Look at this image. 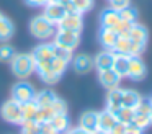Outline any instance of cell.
<instances>
[{"label":"cell","mask_w":152,"mask_h":134,"mask_svg":"<svg viewBox=\"0 0 152 134\" xmlns=\"http://www.w3.org/2000/svg\"><path fill=\"white\" fill-rule=\"evenodd\" d=\"M39 126H41V134H59L53 126H51V123H41Z\"/></svg>","instance_id":"36"},{"label":"cell","mask_w":152,"mask_h":134,"mask_svg":"<svg viewBox=\"0 0 152 134\" xmlns=\"http://www.w3.org/2000/svg\"><path fill=\"white\" fill-rule=\"evenodd\" d=\"M124 134H142V131L137 129V127H134L132 124H128V127H126Z\"/></svg>","instance_id":"38"},{"label":"cell","mask_w":152,"mask_h":134,"mask_svg":"<svg viewBox=\"0 0 152 134\" xmlns=\"http://www.w3.org/2000/svg\"><path fill=\"white\" fill-rule=\"evenodd\" d=\"M115 116H116V119H118L119 123H123V124H126V126H128V124L132 123V118H134V110H132V108L121 106L115 113Z\"/></svg>","instance_id":"27"},{"label":"cell","mask_w":152,"mask_h":134,"mask_svg":"<svg viewBox=\"0 0 152 134\" xmlns=\"http://www.w3.org/2000/svg\"><path fill=\"white\" fill-rule=\"evenodd\" d=\"M93 8V0H70L66 5V12H77L80 15Z\"/></svg>","instance_id":"21"},{"label":"cell","mask_w":152,"mask_h":134,"mask_svg":"<svg viewBox=\"0 0 152 134\" xmlns=\"http://www.w3.org/2000/svg\"><path fill=\"white\" fill-rule=\"evenodd\" d=\"M128 38L131 39V41L137 42V44H142V46H147V41H149V31L147 28H145L142 23H134V25L131 26V29H129L128 33Z\"/></svg>","instance_id":"15"},{"label":"cell","mask_w":152,"mask_h":134,"mask_svg":"<svg viewBox=\"0 0 152 134\" xmlns=\"http://www.w3.org/2000/svg\"><path fill=\"white\" fill-rule=\"evenodd\" d=\"M145 75H147V67L141 59V56H131L126 77L131 78L132 82H141L142 78H145Z\"/></svg>","instance_id":"6"},{"label":"cell","mask_w":152,"mask_h":134,"mask_svg":"<svg viewBox=\"0 0 152 134\" xmlns=\"http://www.w3.org/2000/svg\"><path fill=\"white\" fill-rule=\"evenodd\" d=\"M51 106H53V110H54V113H56V114L67 113V103L64 100H61V98H56V101H54Z\"/></svg>","instance_id":"34"},{"label":"cell","mask_w":152,"mask_h":134,"mask_svg":"<svg viewBox=\"0 0 152 134\" xmlns=\"http://www.w3.org/2000/svg\"><path fill=\"white\" fill-rule=\"evenodd\" d=\"M126 127H128L126 124H123V123H119V121H118V123L113 126V129L110 131V134H124Z\"/></svg>","instance_id":"37"},{"label":"cell","mask_w":152,"mask_h":134,"mask_svg":"<svg viewBox=\"0 0 152 134\" xmlns=\"http://www.w3.org/2000/svg\"><path fill=\"white\" fill-rule=\"evenodd\" d=\"M113 61H115V52L111 49H103L93 57V64H95L96 70H106V69L113 67Z\"/></svg>","instance_id":"14"},{"label":"cell","mask_w":152,"mask_h":134,"mask_svg":"<svg viewBox=\"0 0 152 134\" xmlns=\"http://www.w3.org/2000/svg\"><path fill=\"white\" fill-rule=\"evenodd\" d=\"M54 42H43V44L36 46L34 51L31 52L33 54V59H34V64L38 62H46V61H51L54 57Z\"/></svg>","instance_id":"11"},{"label":"cell","mask_w":152,"mask_h":134,"mask_svg":"<svg viewBox=\"0 0 152 134\" xmlns=\"http://www.w3.org/2000/svg\"><path fill=\"white\" fill-rule=\"evenodd\" d=\"M119 12H116L115 8H111V7H108V8H105L102 13H100V23H102L103 28H115L116 25H118L119 21Z\"/></svg>","instance_id":"18"},{"label":"cell","mask_w":152,"mask_h":134,"mask_svg":"<svg viewBox=\"0 0 152 134\" xmlns=\"http://www.w3.org/2000/svg\"><path fill=\"white\" fill-rule=\"evenodd\" d=\"M54 110H53V106H38V113H36V123H49L51 121V118L54 116Z\"/></svg>","instance_id":"28"},{"label":"cell","mask_w":152,"mask_h":134,"mask_svg":"<svg viewBox=\"0 0 152 134\" xmlns=\"http://www.w3.org/2000/svg\"><path fill=\"white\" fill-rule=\"evenodd\" d=\"M85 134H105V133H102V131H92V133H85Z\"/></svg>","instance_id":"41"},{"label":"cell","mask_w":152,"mask_h":134,"mask_svg":"<svg viewBox=\"0 0 152 134\" xmlns=\"http://www.w3.org/2000/svg\"><path fill=\"white\" fill-rule=\"evenodd\" d=\"M49 123H51V126H53L59 134H64V133H66V131L70 127V119H69V116H67V113L54 114V116L51 118Z\"/></svg>","instance_id":"25"},{"label":"cell","mask_w":152,"mask_h":134,"mask_svg":"<svg viewBox=\"0 0 152 134\" xmlns=\"http://www.w3.org/2000/svg\"><path fill=\"white\" fill-rule=\"evenodd\" d=\"M118 123L115 113L108 110H103L98 113V121H96V131H102L105 134H110V131L113 129V126Z\"/></svg>","instance_id":"12"},{"label":"cell","mask_w":152,"mask_h":134,"mask_svg":"<svg viewBox=\"0 0 152 134\" xmlns=\"http://www.w3.org/2000/svg\"><path fill=\"white\" fill-rule=\"evenodd\" d=\"M2 16H4V15H2V12H0V20H2Z\"/></svg>","instance_id":"45"},{"label":"cell","mask_w":152,"mask_h":134,"mask_svg":"<svg viewBox=\"0 0 152 134\" xmlns=\"http://www.w3.org/2000/svg\"><path fill=\"white\" fill-rule=\"evenodd\" d=\"M59 29H69V31H77L82 33L83 29V18L80 13L77 12H66V15L62 16L59 23H57Z\"/></svg>","instance_id":"7"},{"label":"cell","mask_w":152,"mask_h":134,"mask_svg":"<svg viewBox=\"0 0 152 134\" xmlns=\"http://www.w3.org/2000/svg\"><path fill=\"white\" fill-rule=\"evenodd\" d=\"M56 98L57 95L51 88H43V90L36 92V95H34V101H36L38 106H49L56 101Z\"/></svg>","instance_id":"23"},{"label":"cell","mask_w":152,"mask_h":134,"mask_svg":"<svg viewBox=\"0 0 152 134\" xmlns=\"http://www.w3.org/2000/svg\"><path fill=\"white\" fill-rule=\"evenodd\" d=\"M72 69L77 72V74H88L90 70L95 69V64H93V57L88 54H77L72 56Z\"/></svg>","instance_id":"9"},{"label":"cell","mask_w":152,"mask_h":134,"mask_svg":"<svg viewBox=\"0 0 152 134\" xmlns=\"http://www.w3.org/2000/svg\"><path fill=\"white\" fill-rule=\"evenodd\" d=\"M10 67H12V72H13L15 77L25 80V78L30 77L34 72L36 64H34V59H33L31 52H20V54H15L12 57Z\"/></svg>","instance_id":"1"},{"label":"cell","mask_w":152,"mask_h":134,"mask_svg":"<svg viewBox=\"0 0 152 134\" xmlns=\"http://www.w3.org/2000/svg\"><path fill=\"white\" fill-rule=\"evenodd\" d=\"M21 113H23V121L21 123H26V121H34L36 119V113H38V105L34 100L26 101V103L21 105Z\"/></svg>","instance_id":"26"},{"label":"cell","mask_w":152,"mask_h":134,"mask_svg":"<svg viewBox=\"0 0 152 134\" xmlns=\"http://www.w3.org/2000/svg\"><path fill=\"white\" fill-rule=\"evenodd\" d=\"M34 95H36V88L30 82H25V80L15 83L13 88H12V100L18 101L20 105L34 100Z\"/></svg>","instance_id":"5"},{"label":"cell","mask_w":152,"mask_h":134,"mask_svg":"<svg viewBox=\"0 0 152 134\" xmlns=\"http://www.w3.org/2000/svg\"><path fill=\"white\" fill-rule=\"evenodd\" d=\"M121 100H123V88L116 87V88L108 90V95H106V110L111 111V113H116L123 106Z\"/></svg>","instance_id":"16"},{"label":"cell","mask_w":152,"mask_h":134,"mask_svg":"<svg viewBox=\"0 0 152 134\" xmlns=\"http://www.w3.org/2000/svg\"><path fill=\"white\" fill-rule=\"evenodd\" d=\"M141 100H142V97H141L139 92L132 90V88H123V100H121L123 106L132 108V110H134V108L141 103Z\"/></svg>","instance_id":"20"},{"label":"cell","mask_w":152,"mask_h":134,"mask_svg":"<svg viewBox=\"0 0 152 134\" xmlns=\"http://www.w3.org/2000/svg\"><path fill=\"white\" fill-rule=\"evenodd\" d=\"M53 42L57 46V48L74 52V49L79 48V44H80V33L57 28L56 34L53 36Z\"/></svg>","instance_id":"3"},{"label":"cell","mask_w":152,"mask_h":134,"mask_svg":"<svg viewBox=\"0 0 152 134\" xmlns=\"http://www.w3.org/2000/svg\"><path fill=\"white\" fill-rule=\"evenodd\" d=\"M132 25H134V23L124 21V20H119L118 25H116L113 29L116 31V34H118V36H128V33H129V29H131Z\"/></svg>","instance_id":"33"},{"label":"cell","mask_w":152,"mask_h":134,"mask_svg":"<svg viewBox=\"0 0 152 134\" xmlns=\"http://www.w3.org/2000/svg\"><path fill=\"white\" fill-rule=\"evenodd\" d=\"M30 31L34 38L41 39V41H46V39L53 38L56 34L57 26L53 25L51 21H48L43 15H36L30 21Z\"/></svg>","instance_id":"2"},{"label":"cell","mask_w":152,"mask_h":134,"mask_svg":"<svg viewBox=\"0 0 152 134\" xmlns=\"http://www.w3.org/2000/svg\"><path fill=\"white\" fill-rule=\"evenodd\" d=\"M128 65H129V56H126V54H116V52H115V61H113V67L111 69L121 78H124L126 74H128Z\"/></svg>","instance_id":"22"},{"label":"cell","mask_w":152,"mask_h":134,"mask_svg":"<svg viewBox=\"0 0 152 134\" xmlns=\"http://www.w3.org/2000/svg\"><path fill=\"white\" fill-rule=\"evenodd\" d=\"M96 121H98L96 111H85L79 119V127L85 133H92V131H96Z\"/></svg>","instance_id":"17"},{"label":"cell","mask_w":152,"mask_h":134,"mask_svg":"<svg viewBox=\"0 0 152 134\" xmlns=\"http://www.w3.org/2000/svg\"><path fill=\"white\" fill-rule=\"evenodd\" d=\"M149 101H151V105H152V97H151V98H149Z\"/></svg>","instance_id":"44"},{"label":"cell","mask_w":152,"mask_h":134,"mask_svg":"<svg viewBox=\"0 0 152 134\" xmlns=\"http://www.w3.org/2000/svg\"><path fill=\"white\" fill-rule=\"evenodd\" d=\"M108 2H110V7L115 8L116 12H119V10H123V8L131 5V0H108Z\"/></svg>","instance_id":"35"},{"label":"cell","mask_w":152,"mask_h":134,"mask_svg":"<svg viewBox=\"0 0 152 134\" xmlns=\"http://www.w3.org/2000/svg\"><path fill=\"white\" fill-rule=\"evenodd\" d=\"M98 39H100V44L105 49H113L116 39H118V34L113 28H103L102 26V29L98 33Z\"/></svg>","instance_id":"19"},{"label":"cell","mask_w":152,"mask_h":134,"mask_svg":"<svg viewBox=\"0 0 152 134\" xmlns=\"http://www.w3.org/2000/svg\"><path fill=\"white\" fill-rule=\"evenodd\" d=\"M25 2L31 7H43L44 5V0H25Z\"/></svg>","instance_id":"40"},{"label":"cell","mask_w":152,"mask_h":134,"mask_svg":"<svg viewBox=\"0 0 152 134\" xmlns=\"http://www.w3.org/2000/svg\"><path fill=\"white\" fill-rule=\"evenodd\" d=\"M98 80L102 83V87H105L106 90H111V88L119 87L121 77L113 69H106V70H98Z\"/></svg>","instance_id":"13"},{"label":"cell","mask_w":152,"mask_h":134,"mask_svg":"<svg viewBox=\"0 0 152 134\" xmlns=\"http://www.w3.org/2000/svg\"><path fill=\"white\" fill-rule=\"evenodd\" d=\"M13 56H15V51L12 46H8V44L0 46V62H10Z\"/></svg>","instance_id":"32"},{"label":"cell","mask_w":152,"mask_h":134,"mask_svg":"<svg viewBox=\"0 0 152 134\" xmlns=\"http://www.w3.org/2000/svg\"><path fill=\"white\" fill-rule=\"evenodd\" d=\"M15 34V25L12 23L10 18L7 16H2L0 20V41L2 42H7L13 38Z\"/></svg>","instance_id":"24"},{"label":"cell","mask_w":152,"mask_h":134,"mask_svg":"<svg viewBox=\"0 0 152 134\" xmlns=\"http://www.w3.org/2000/svg\"><path fill=\"white\" fill-rule=\"evenodd\" d=\"M119 18L124 20V21H129V23H137L139 13L136 8H132V7L129 5V7H126V8L119 10Z\"/></svg>","instance_id":"30"},{"label":"cell","mask_w":152,"mask_h":134,"mask_svg":"<svg viewBox=\"0 0 152 134\" xmlns=\"http://www.w3.org/2000/svg\"><path fill=\"white\" fill-rule=\"evenodd\" d=\"M57 2H59V3H62V5H67V3L70 2V0H57Z\"/></svg>","instance_id":"42"},{"label":"cell","mask_w":152,"mask_h":134,"mask_svg":"<svg viewBox=\"0 0 152 134\" xmlns=\"http://www.w3.org/2000/svg\"><path fill=\"white\" fill-rule=\"evenodd\" d=\"M0 114H2V118H4L7 123L10 124H18L20 126L21 121H23V113H21V105L18 103V101L15 100H7L4 105H2V108H0Z\"/></svg>","instance_id":"4"},{"label":"cell","mask_w":152,"mask_h":134,"mask_svg":"<svg viewBox=\"0 0 152 134\" xmlns=\"http://www.w3.org/2000/svg\"><path fill=\"white\" fill-rule=\"evenodd\" d=\"M21 134H41V126L36 121H26L21 123Z\"/></svg>","instance_id":"31"},{"label":"cell","mask_w":152,"mask_h":134,"mask_svg":"<svg viewBox=\"0 0 152 134\" xmlns=\"http://www.w3.org/2000/svg\"><path fill=\"white\" fill-rule=\"evenodd\" d=\"M151 126H152V110H151Z\"/></svg>","instance_id":"43"},{"label":"cell","mask_w":152,"mask_h":134,"mask_svg":"<svg viewBox=\"0 0 152 134\" xmlns=\"http://www.w3.org/2000/svg\"><path fill=\"white\" fill-rule=\"evenodd\" d=\"M132 126L137 127V129L144 131L151 126V114H142V113H134V118H132Z\"/></svg>","instance_id":"29"},{"label":"cell","mask_w":152,"mask_h":134,"mask_svg":"<svg viewBox=\"0 0 152 134\" xmlns=\"http://www.w3.org/2000/svg\"><path fill=\"white\" fill-rule=\"evenodd\" d=\"M34 72H38L39 78H41V80H43L46 85H54V83H57V82L61 80V78L57 77V75L54 74L53 70H51V61L38 62V64H36V69H34Z\"/></svg>","instance_id":"10"},{"label":"cell","mask_w":152,"mask_h":134,"mask_svg":"<svg viewBox=\"0 0 152 134\" xmlns=\"http://www.w3.org/2000/svg\"><path fill=\"white\" fill-rule=\"evenodd\" d=\"M44 7V12L41 13V15L44 16V18L48 20V21H51L53 25L57 26V23L62 20V16L66 15V5H62V3L59 2H51V3H46Z\"/></svg>","instance_id":"8"},{"label":"cell","mask_w":152,"mask_h":134,"mask_svg":"<svg viewBox=\"0 0 152 134\" xmlns=\"http://www.w3.org/2000/svg\"><path fill=\"white\" fill-rule=\"evenodd\" d=\"M64 134H85V131H82L79 126H75V127H69Z\"/></svg>","instance_id":"39"}]
</instances>
